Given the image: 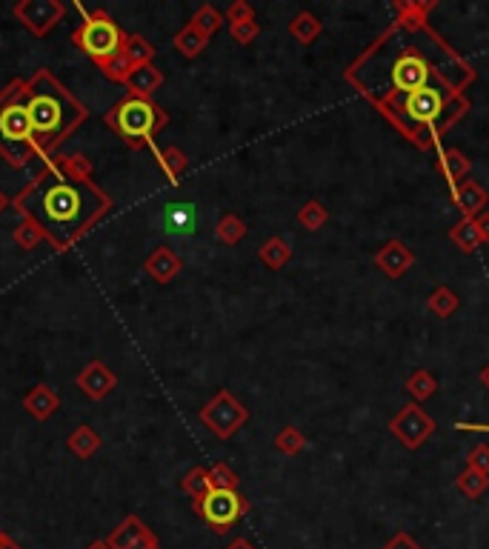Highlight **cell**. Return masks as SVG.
Here are the masks:
<instances>
[{
	"label": "cell",
	"instance_id": "cell-15",
	"mask_svg": "<svg viewBox=\"0 0 489 549\" xmlns=\"http://www.w3.org/2000/svg\"><path fill=\"white\" fill-rule=\"evenodd\" d=\"M404 109H407L409 117L421 120V124H432V120L438 117L441 109H444V98H441L438 89H432V86H424V89H418V92L407 95Z\"/></svg>",
	"mask_w": 489,
	"mask_h": 549
},
{
	"label": "cell",
	"instance_id": "cell-35",
	"mask_svg": "<svg viewBox=\"0 0 489 549\" xmlns=\"http://www.w3.org/2000/svg\"><path fill=\"white\" fill-rule=\"evenodd\" d=\"M456 484H458V492H461V495L473 498V501H475V498H481V495L489 489V475H484V472H478V470H469V467H466V470L458 475Z\"/></svg>",
	"mask_w": 489,
	"mask_h": 549
},
{
	"label": "cell",
	"instance_id": "cell-28",
	"mask_svg": "<svg viewBox=\"0 0 489 549\" xmlns=\"http://www.w3.org/2000/svg\"><path fill=\"white\" fill-rule=\"evenodd\" d=\"M427 306H429V312H432V315H438V318H452V315L458 312L461 298H458V292H456V289L438 286V289H435L432 295L427 298Z\"/></svg>",
	"mask_w": 489,
	"mask_h": 549
},
{
	"label": "cell",
	"instance_id": "cell-50",
	"mask_svg": "<svg viewBox=\"0 0 489 549\" xmlns=\"http://www.w3.org/2000/svg\"><path fill=\"white\" fill-rule=\"evenodd\" d=\"M86 549H112V546L107 544V538H98V541H92V544L86 546Z\"/></svg>",
	"mask_w": 489,
	"mask_h": 549
},
{
	"label": "cell",
	"instance_id": "cell-24",
	"mask_svg": "<svg viewBox=\"0 0 489 549\" xmlns=\"http://www.w3.org/2000/svg\"><path fill=\"white\" fill-rule=\"evenodd\" d=\"M152 152H155V158H158V163H161V169H164V175H166L172 183H178L181 175L186 172V166H189L186 154H183L178 146H164V149L152 146Z\"/></svg>",
	"mask_w": 489,
	"mask_h": 549
},
{
	"label": "cell",
	"instance_id": "cell-16",
	"mask_svg": "<svg viewBox=\"0 0 489 549\" xmlns=\"http://www.w3.org/2000/svg\"><path fill=\"white\" fill-rule=\"evenodd\" d=\"M24 409L29 412V415L34 418V421H49L52 415H55V412L61 409V398H58V392L52 389L49 384H38V386H32L26 395H24Z\"/></svg>",
	"mask_w": 489,
	"mask_h": 549
},
{
	"label": "cell",
	"instance_id": "cell-34",
	"mask_svg": "<svg viewBox=\"0 0 489 549\" xmlns=\"http://www.w3.org/2000/svg\"><path fill=\"white\" fill-rule=\"evenodd\" d=\"M223 21H226V17L212 6V4H203V6H198V12L195 14H192V26H195V29H201L203 34H206V38H212V34L223 26Z\"/></svg>",
	"mask_w": 489,
	"mask_h": 549
},
{
	"label": "cell",
	"instance_id": "cell-10",
	"mask_svg": "<svg viewBox=\"0 0 489 549\" xmlns=\"http://www.w3.org/2000/svg\"><path fill=\"white\" fill-rule=\"evenodd\" d=\"M75 384H78V389L86 395V398L89 401H103V398H109V395L115 392V386H118V375L103 364L100 358H95V360H89V364H86L78 375H75Z\"/></svg>",
	"mask_w": 489,
	"mask_h": 549
},
{
	"label": "cell",
	"instance_id": "cell-46",
	"mask_svg": "<svg viewBox=\"0 0 489 549\" xmlns=\"http://www.w3.org/2000/svg\"><path fill=\"white\" fill-rule=\"evenodd\" d=\"M226 549H255V546H252V541H247V538H235Z\"/></svg>",
	"mask_w": 489,
	"mask_h": 549
},
{
	"label": "cell",
	"instance_id": "cell-2",
	"mask_svg": "<svg viewBox=\"0 0 489 549\" xmlns=\"http://www.w3.org/2000/svg\"><path fill=\"white\" fill-rule=\"evenodd\" d=\"M26 109L34 132V149L43 154V161L55 158V152L86 120V107L55 78L52 69H38L26 78Z\"/></svg>",
	"mask_w": 489,
	"mask_h": 549
},
{
	"label": "cell",
	"instance_id": "cell-40",
	"mask_svg": "<svg viewBox=\"0 0 489 549\" xmlns=\"http://www.w3.org/2000/svg\"><path fill=\"white\" fill-rule=\"evenodd\" d=\"M226 23L235 26V23H247V21H255V9L247 4V0H235V4H230V9H226Z\"/></svg>",
	"mask_w": 489,
	"mask_h": 549
},
{
	"label": "cell",
	"instance_id": "cell-41",
	"mask_svg": "<svg viewBox=\"0 0 489 549\" xmlns=\"http://www.w3.org/2000/svg\"><path fill=\"white\" fill-rule=\"evenodd\" d=\"M230 34H232V41H238L240 46H249L258 34H260V23L258 21H247V23H235L230 26Z\"/></svg>",
	"mask_w": 489,
	"mask_h": 549
},
{
	"label": "cell",
	"instance_id": "cell-12",
	"mask_svg": "<svg viewBox=\"0 0 489 549\" xmlns=\"http://www.w3.org/2000/svg\"><path fill=\"white\" fill-rule=\"evenodd\" d=\"M415 264V252L400 244V240H390L375 252V266L387 274V278H404Z\"/></svg>",
	"mask_w": 489,
	"mask_h": 549
},
{
	"label": "cell",
	"instance_id": "cell-36",
	"mask_svg": "<svg viewBox=\"0 0 489 549\" xmlns=\"http://www.w3.org/2000/svg\"><path fill=\"white\" fill-rule=\"evenodd\" d=\"M306 446V435L301 433L298 426H284L281 433L275 435V450L277 452H284L287 458H292V455H298L301 450Z\"/></svg>",
	"mask_w": 489,
	"mask_h": 549
},
{
	"label": "cell",
	"instance_id": "cell-7",
	"mask_svg": "<svg viewBox=\"0 0 489 549\" xmlns=\"http://www.w3.org/2000/svg\"><path fill=\"white\" fill-rule=\"evenodd\" d=\"M195 512L209 524V529L218 532V535H226L249 512V501L230 489H212L203 501L195 504Z\"/></svg>",
	"mask_w": 489,
	"mask_h": 549
},
{
	"label": "cell",
	"instance_id": "cell-27",
	"mask_svg": "<svg viewBox=\"0 0 489 549\" xmlns=\"http://www.w3.org/2000/svg\"><path fill=\"white\" fill-rule=\"evenodd\" d=\"M181 489L192 498V501H203V498L212 492L215 487H212V478H209V470L206 467H192L186 475H183V480H181Z\"/></svg>",
	"mask_w": 489,
	"mask_h": 549
},
{
	"label": "cell",
	"instance_id": "cell-45",
	"mask_svg": "<svg viewBox=\"0 0 489 549\" xmlns=\"http://www.w3.org/2000/svg\"><path fill=\"white\" fill-rule=\"evenodd\" d=\"M473 223H475V229L481 232L484 244H486V240H489V212H481L478 218H473Z\"/></svg>",
	"mask_w": 489,
	"mask_h": 549
},
{
	"label": "cell",
	"instance_id": "cell-29",
	"mask_svg": "<svg viewBox=\"0 0 489 549\" xmlns=\"http://www.w3.org/2000/svg\"><path fill=\"white\" fill-rule=\"evenodd\" d=\"M407 392L412 395L415 404H424L438 392V381H435V375L429 369H418L407 377Z\"/></svg>",
	"mask_w": 489,
	"mask_h": 549
},
{
	"label": "cell",
	"instance_id": "cell-20",
	"mask_svg": "<svg viewBox=\"0 0 489 549\" xmlns=\"http://www.w3.org/2000/svg\"><path fill=\"white\" fill-rule=\"evenodd\" d=\"M146 532H149V526H146L141 518H137V515H127V518L115 526L112 535L107 538V544H109L112 549H132L137 541L146 535Z\"/></svg>",
	"mask_w": 489,
	"mask_h": 549
},
{
	"label": "cell",
	"instance_id": "cell-48",
	"mask_svg": "<svg viewBox=\"0 0 489 549\" xmlns=\"http://www.w3.org/2000/svg\"><path fill=\"white\" fill-rule=\"evenodd\" d=\"M6 206H12V198L4 192V189H0V215H4L6 212Z\"/></svg>",
	"mask_w": 489,
	"mask_h": 549
},
{
	"label": "cell",
	"instance_id": "cell-49",
	"mask_svg": "<svg viewBox=\"0 0 489 549\" xmlns=\"http://www.w3.org/2000/svg\"><path fill=\"white\" fill-rule=\"evenodd\" d=\"M0 549H24V546L17 544L14 538H9V535H6V538H4V544H0Z\"/></svg>",
	"mask_w": 489,
	"mask_h": 549
},
{
	"label": "cell",
	"instance_id": "cell-5",
	"mask_svg": "<svg viewBox=\"0 0 489 549\" xmlns=\"http://www.w3.org/2000/svg\"><path fill=\"white\" fill-rule=\"evenodd\" d=\"M124 38H127V32L120 29V23L115 21V17L107 9L89 12V14L83 17V23L72 32V43L95 66H100L103 60L120 55V49H124Z\"/></svg>",
	"mask_w": 489,
	"mask_h": 549
},
{
	"label": "cell",
	"instance_id": "cell-9",
	"mask_svg": "<svg viewBox=\"0 0 489 549\" xmlns=\"http://www.w3.org/2000/svg\"><path fill=\"white\" fill-rule=\"evenodd\" d=\"M390 433L407 446V450H421V446L432 438L435 421L421 409V404H407L398 415L390 421Z\"/></svg>",
	"mask_w": 489,
	"mask_h": 549
},
{
	"label": "cell",
	"instance_id": "cell-42",
	"mask_svg": "<svg viewBox=\"0 0 489 549\" xmlns=\"http://www.w3.org/2000/svg\"><path fill=\"white\" fill-rule=\"evenodd\" d=\"M469 470H478L484 475H489V446L486 443H478L473 446V452H469Z\"/></svg>",
	"mask_w": 489,
	"mask_h": 549
},
{
	"label": "cell",
	"instance_id": "cell-47",
	"mask_svg": "<svg viewBox=\"0 0 489 549\" xmlns=\"http://www.w3.org/2000/svg\"><path fill=\"white\" fill-rule=\"evenodd\" d=\"M458 429H473V433H489V426H478V423H456Z\"/></svg>",
	"mask_w": 489,
	"mask_h": 549
},
{
	"label": "cell",
	"instance_id": "cell-21",
	"mask_svg": "<svg viewBox=\"0 0 489 549\" xmlns=\"http://www.w3.org/2000/svg\"><path fill=\"white\" fill-rule=\"evenodd\" d=\"M52 163H55L63 175H69L72 181H92V172H95V163L89 154L83 152H72V154H55V158H49Z\"/></svg>",
	"mask_w": 489,
	"mask_h": 549
},
{
	"label": "cell",
	"instance_id": "cell-6",
	"mask_svg": "<svg viewBox=\"0 0 489 549\" xmlns=\"http://www.w3.org/2000/svg\"><path fill=\"white\" fill-rule=\"evenodd\" d=\"M198 418L212 435H218L221 441H230L238 429L249 421V412L230 389H218L212 395V401L201 409Z\"/></svg>",
	"mask_w": 489,
	"mask_h": 549
},
{
	"label": "cell",
	"instance_id": "cell-17",
	"mask_svg": "<svg viewBox=\"0 0 489 549\" xmlns=\"http://www.w3.org/2000/svg\"><path fill=\"white\" fill-rule=\"evenodd\" d=\"M198 227V212L192 203H169L164 212V232L174 237H189L195 235Z\"/></svg>",
	"mask_w": 489,
	"mask_h": 549
},
{
	"label": "cell",
	"instance_id": "cell-4",
	"mask_svg": "<svg viewBox=\"0 0 489 549\" xmlns=\"http://www.w3.org/2000/svg\"><path fill=\"white\" fill-rule=\"evenodd\" d=\"M103 124H107L129 149L137 152V149L155 146V135L166 129L169 115L155 100L127 95L124 100L115 103V107L103 115Z\"/></svg>",
	"mask_w": 489,
	"mask_h": 549
},
{
	"label": "cell",
	"instance_id": "cell-37",
	"mask_svg": "<svg viewBox=\"0 0 489 549\" xmlns=\"http://www.w3.org/2000/svg\"><path fill=\"white\" fill-rule=\"evenodd\" d=\"M326 220H329V212H326V206L321 200H306L298 209V223L306 232H318Z\"/></svg>",
	"mask_w": 489,
	"mask_h": 549
},
{
	"label": "cell",
	"instance_id": "cell-22",
	"mask_svg": "<svg viewBox=\"0 0 489 549\" xmlns=\"http://www.w3.org/2000/svg\"><path fill=\"white\" fill-rule=\"evenodd\" d=\"M172 46L178 49V55L189 58V60H195L198 55H203V49L209 46V38H206L201 29H195L192 23H186V26L172 38Z\"/></svg>",
	"mask_w": 489,
	"mask_h": 549
},
{
	"label": "cell",
	"instance_id": "cell-1",
	"mask_svg": "<svg viewBox=\"0 0 489 549\" xmlns=\"http://www.w3.org/2000/svg\"><path fill=\"white\" fill-rule=\"evenodd\" d=\"M12 209L38 223L46 244L66 255L112 212V198L95 181H72L46 161L12 198Z\"/></svg>",
	"mask_w": 489,
	"mask_h": 549
},
{
	"label": "cell",
	"instance_id": "cell-31",
	"mask_svg": "<svg viewBox=\"0 0 489 549\" xmlns=\"http://www.w3.org/2000/svg\"><path fill=\"white\" fill-rule=\"evenodd\" d=\"M215 235H218L221 244H226V247H235V244H240L243 237H247V223H243L238 215L226 212V215L218 220Z\"/></svg>",
	"mask_w": 489,
	"mask_h": 549
},
{
	"label": "cell",
	"instance_id": "cell-8",
	"mask_svg": "<svg viewBox=\"0 0 489 549\" xmlns=\"http://www.w3.org/2000/svg\"><path fill=\"white\" fill-rule=\"evenodd\" d=\"M12 14L29 34L43 38L66 17V4H61V0H17Z\"/></svg>",
	"mask_w": 489,
	"mask_h": 549
},
{
	"label": "cell",
	"instance_id": "cell-33",
	"mask_svg": "<svg viewBox=\"0 0 489 549\" xmlns=\"http://www.w3.org/2000/svg\"><path fill=\"white\" fill-rule=\"evenodd\" d=\"M12 240H14V244L21 247L24 252H32V249L38 247L41 240H46V237H43V229L38 227V223L29 220V218H21V223H17L14 232H12Z\"/></svg>",
	"mask_w": 489,
	"mask_h": 549
},
{
	"label": "cell",
	"instance_id": "cell-11",
	"mask_svg": "<svg viewBox=\"0 0 489 549\" xmlns=\"http://www.w3.org/2000/svg\"><path fill=\"white\" fill-rule=\"evenodd\" d=\"M427 80H429V63L418 55L415 49H407L392 66V83L398 86L400 92L412 95L418 89H424Z\"/></svg>",
	"mask_w": 489,
	"mask_h": 549
},
{
	"label": "cell",
	"instance_id": "cell-18",
	"mask_svg": "<svg viewBox=\"0 0 489 549\" xmlns=\"http://www.w3.org/2000/svg\"><path fill=\"white\" fill-rule=\"evenodd\" d=\"M164 72L155 63H149V66H137V69H132V75H129V80L124 83L127 86V92L132 95V98H144V100H152V95L161 89L164 86Z\"/></svg>",
	"mask_w": 489,
	"mask_h": 549
},
{
	"label": "cell",
	"instance_id": "cell-19",
	"mask_svg": "<svg viewBox=\"0 0 489 549\" xmlns=\"http://www.w3.org/2000/svg\"><path fill=\"white\" fill-rule=\"evenodd\" d=\"M100 446H103V438H100L98 429L89 426V423L75 426L72 433H69V438H66V450L72 452L78 461H89V458H95V455L100 452Z\"/></svg>",
	"mask_w": 489,
	"mask_h": 549
},
{
	"label": "cell",
	"instance_id": "cell-23",
	"mask_svg": "<svg viewBox=\"0 0 489 549\" xmlns=\"http://www.w3.org/2000/svg\"><path fill=\"white\" fill-rule=\"evenodd\" d=\"M258 257H260V264H264V266L277 272V269H284L292 261V247L287 244L284 237H269V240L260 244Z\"/></svg>",
	"mask_w": 489,
	"mask_h": 549
},
{
	"label": "cell",
	"instance_id": "cell-43",
	"mask_svg": "<svg viewBox=\"0 0 489 549\" xmlns=\"http://www.w3.org/2000/svg\"><path fill=\"white\" fill-rule=\"evenodd\" d=\"M383 549H421V544H418L412 535H407V532H398V535H392L387 544H383Z\"/></svg>",
	"mask_w": 489,
	"mask_h": 549
},
{
	"label": "cell",
	"instance_id": "cell-14",
	"mask_svg": "<svg viewBox=\"0 0 489 549\" xmlns=\"http://www.w3.org/2000/svg\"><path fill=\"white\" fill-rule=\"evenodd\" d=\"M452 200H456L458 212L464 215V220H473L481 212H486V203H489V192L478 183V181H461L452 186Z\"/></svg>",
	"mask_w": 489,
	"mask_h": 549
},
{
	"label": "cell",
	"instance_id": "cell-32",
	"mask_svg": "<svg viewBox=\"0 0 489 549\" xmlns=\"http://www.w3.org/2000/svg\"><path fill=\"white\" fill-rule=\"evenodd\" d=\"M441 166H444V172H447V178L452 181V186H456V183H461V181L469 175V169H473V161H469L461 149H447Z\"/></svg>",
	"mask_w": 489,
	"mask_h": 549
},
{
	"label": "cell",
	"instance_id": "cell-30",
	"mask_svg": "<svg viewBox=\"0 0 489 549\" xmlns=\"http://www.w3.org/2000/svg\"><path fill=\"white\" fill-rule=\"evenodd\" d=\"M449 240H452V244H456L461 252H475V249L484 244V237H481V232L475 229V223H473V220H464V218H461V223H456V227L449 229Z\"/></svg>",
	"mask_w": 489,
	"mask_h": 549
},
{
	"label": "cell",
	"instance_id": "cell-25",
	"mask_svg": "<svg viewBox=\"0 0 489 549\" xmlns=\"http://www.w3.org/2000/svg\"><path fill=\"white\" fill-rule=\"evenodd\" d=\"M124 58L137 69V66H149L155 60V46L144 38V34H132L127 32V38H124Z\"/></svg>",
	"mask_w": 489,
	"mask_h": 549
},
{
	"label": "cell",
	"instance_id": "cell-38",
	"mask_svg": "<svg viewBox=\"0 0 489 549\" xmlns=\"http://www.w3.org/2000/svg\"><path fill=\"white\" fill-rule=\"evenodd\" d=\"M100 72H103V78L107 80H112V83H127L129 80V75H132V63L124 58V51H120V55H115V58H109V60H103L100 66Z\"/></svg>",
	"mask_w": 489,
	"mask_h": 549
},
{
	"label": "cell",
	"instance_id": "cell-39",
	"mask_svg": "<svg viewBox=\"0 0 489 549\" xmlns=\"http://www.w3.org/2000/svg\"><path fill=\"white\" fill-rule=\"evenodd\" d=\"M209 478H212V487L215 489H230V492H238V472L230 467V463H223V461H218V463H212V467H209Z\"/></svg>",
	"mask_w": 489,
	"mask_h": 549
},
{
	"label": "cell",
	"instance_id": "cell-44",
	"mask_svg": "<svg viewBox=\"0 0 489 549\" xmlns=\"http://www.w3.org/2000/svg\"><path fill=\"white\" fill-rule=\"evenodd\" d=\"M132 549H161V541H158V535H155V532L149 529L146 535H144L141 541H137Z\"/></svg>",
	"mask_w": 489,
	"mask_h": 549
},
{
	"label": "cell",
	"instance_id": "cell-3",
	"mask_svg": "<svg viewBox=\"0 0 489 549\" xmlns=\"http://www.w3.org/2000/svg\"><path fill=\"white\" fill-rule=\"evenodd\" d=\"M34 132L26 109V80H9L0 89V158L12 169L34 161Z\"/></svg>",
	"mask_w": 489,
	"mask_h": 549
},
{
	"label": "cell",
	"instance_id": "cell-13",
	"mask_svg": "<svg viewBox=\"0 0 489 549\" xmlns=\"http://www.w3.org/2000/svg\"><path fill=\"white\" fill-rule=\"evenodd\" d=\"M181 269H183V261L178 257V252L169 249V247H155L146 255V261H144V272L161 286H166V284H172L174 278H178Z\"/></svg>",
	"mask_w": 489,
	"mask_h": 549
},
{
	"label": "cell",
	"instance_id": "cell-26",
	"mask_svg": "<svg viewBox=\"0 0 489 549\" xmlns=\"http://www.w3.org/2000/svg\"><path fill=\"white\" fill-rule=\"evenodd\" d=\"M289 32H292V38L298 41V43L309 46L312 41H318V34L324 32V23L312 12H298V14L292 17Z\"/></svg>",
	"mask_w": 489,
	"mask_h": 549
},
{
	"label": "cell",
	"instance_id": "cell-51",
	"mask_svg": "<svg viewBox=\"0 0 489 549\" xmlns=\"http://www.w3.org/2000/svg\"><path fill=\"white\" fill-rule=\"evenodd\" d=\"M4 538H6V532H0V544H4Z\"/></svg>",
	"mask_w": 489,
	"mask_h": 549
}]
</instances>
